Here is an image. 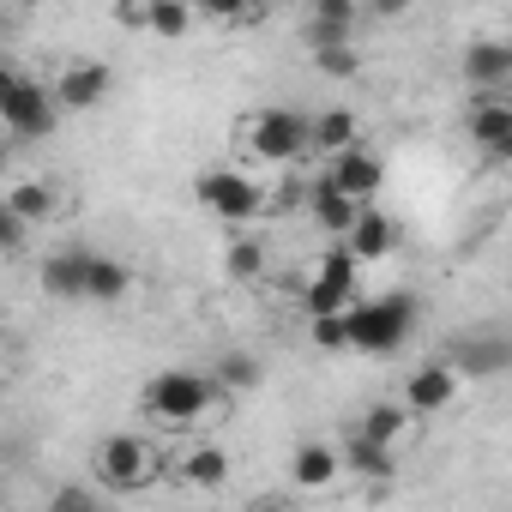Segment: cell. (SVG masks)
Wrapping results in <instances>:
<instances>
[{
	"instance_id": "1",
	"label": "cell",
	"mask_w": 512,
	"mask_h": 512,
	"mask_svg": "<svg viewBox=\"0 0 512 512\" xmlns=\"http://www.w3.org/2000/svg\"><path fill=\"white\" fill-rule=\"evenodd\" d=\"M416 320H422L416 296H404V290L398 296H368V302L344 308V344L362 350V356H392V350H404Z\"/></svg>"
},
{
	"instance_id": "2",
	"label": "cell",
	"mask_w": 512,
	"mask_h": 512,
	"mask_svg": "<svg viewBox=\"0 0 512 512\" xmlns=\"http://www.w3.org/2000/svg\"><path fill=\"white\" fill-rule=\"evenodd\" d=\"M217 404H223V392H217V380L199 374V368H163V374L145 380V416H157L163 428H193V422H205Z\"/></svg>"
},
{
	"instance_id": "3",
	"label": "cell",
	"mask_w": 512,
	"mask_h": 512,
	"mask_svg": "<svg viewBox=\"0 0 512 512\" xmlns=\"http://www.w3.org/2000/svg\"><path fill=\"white\" fill-rule=\"evenodd\" d=\"M157 482V452L145 434H109L97 446V488L103 494H145Z\"/></svg>"
},
{
	"instance_id": "4",
	"label": "cell",
	"mask_w": 512,
	"mask_h": 512,
	"mask_svg": "<svg viewBox=\"0 0 512 512\" xmlns=\"http://www.w3.org/2000/svg\"><path fill=\"white\" fill-rule=\"evenodd\" d=\"M241 145L260 157V163H296L308 151V115L302 109H253L241 127Z\"/></svg>"
},
{
	"instance_id": "5",
	"label": "cell",
	"mask_w": 512,
	"mask_h": 512,
	"mask_svg": "<svg viewBox=\"0 0 512 512\" xmlns=\"http://www.w3.org/2000/svg\"><path fill=\"white\" fill-rule=\"evenodd\" d=\"M193 199L211 211V217H223V223H253L272 199H266V187L253 181V175H241V169H205L199 181H193Z\"/></svg>"
},
{
	"instance_id": "6",
	"label": "cell",
	"mask_w": 512,
	"mask_h": 512,
	"mask_svg": "<svg viewBox=\"0 0 512 512\" xmlns=\"http://www.w3.org/2000/svg\"><path fill=\"white\" fill-rule=\"evenodd\" d=\"M326 187H338L350 205H374V193L386 187V163H380V151L362 139V145H350V151H338V157H326V175H320Z\"/></svg>"
},
{
	"instance_id": "7",
	"label": "cell",
	"mask_w": 512,
	"mask_h": 512,
	"mask_svg": "<svg viewBox=\"0 0 512 512\" xmlns=\"http://www.w3.org/2000/svg\"><path fill=\"white\" fill-rule=\"evenodd\" d=\"M356 278H362V266L332 241V247L320 253V266H314V284H308V320H314V314H344V308L356 302Z\"/></svg>"
},
{
	"instance_id": "8",
	"label": "cell",
	"mask_w": 512,
	"mask_h": 512,
	"mask_svg": "<svg viewBox=\"0 0 512 512\" xmlns=\"http://www.w3.org/2000/svg\"><path fill=\"white\" fill-rule=\"evenodd\" d=\"M55 121H61V109H55V97H49L43 79H19L13 97L0 103V127H7L13 139H49Z\"/></svg>"
},
{
	"instance_id": "9",
	"label": "cell",
	"mask_w": 512,
	"mask_h": 512,
	"mask_svg": "<svg viewBox=\"0 0 512 512\" xmlns=\"http://www.w3.org/2000/svg\"><path fill=\"white\" fill-rule=\"evenodd\" d=\"M440 362L470 386V380H500V374L512 368V350H506V338H494V332H458Z\"/></svg>"
},
{
	"instance_id": "10",
	"label": "cell",
	"mask_w": 512,
	"mask_h": 512,
	"mask_svg": "<svg viewBox=\"0 0 512 512\" xmlns=\"http://www.w3.org/2000/svg\"><path fill=\"white\" fill-rule=\"evenodd\" d=\"M458 392H464V380H458L446 362H422V368L404 380V398H398V404H404L410 422H416V416H440V410H452Z\"/></svg>"
},
{
	"instance_id": "11",
	"label": "cell",
	"mask_w": 512,
	"mask_h": 512,
	"mask_svg": "<svg viewBox=\"0 0 512 512\" xmlns=\"http://www.w3.org/2000/svg\"><path fill=\"white\" fill-rule=\"evenodd\" d=\"M464 85H470V97H506V85H512V43H500V37L470 43L464 49Z\"/></svg>"
},
{
	"instance_id": "12",
	"label": "cell",
	"mask_w": 512,
	"mask_h": 512,
	"mask_svg": "<svg viewBox=\"0 0 512 512\" xmlns=\"http://www.w3.org/2000/svg\"><path fill=\"white\" fill-rule=\"evenodd\" d=\"M470 145L488 163L512 157V97H470Z\"/></svg>"
},
{
	"instance_id": "13",
	"label": "cell",
	"mask_w": 512,
	"mask_h": 512,
	"mask_svg": "<svg viewBox=\"0 0 512 512\" xmlns=\"http://www.w3.org/2000/svg\"><path fill=\"white\" fill-rule=\"evenodd\" d=\"M109 85H115V73L103 61H67L61 79L49 85V97H55V109H97L109 97Z\"/></svg>"
},
{
	"instance_id": "14",
	"label": "cell",
	"mask_w": 512,
	"mask_h": 512,
	"mask_svg": "<svg viewBox=\"0 0 512 512\" xmlns=\"http://www.w3.org/2000/svg\"><path fill=\"white\" fill-rule=\"evenodd\" d=\"M133 296V266L115 260V253H97L91 247V260H85V284H79V302H97V308H115Z\"/></svg>"
},
{
	"instance_id": "15",
	"label": "cell",
	"mask_w": 512,
	"mask_h": 512,
	"mask_svg": "<svg viewBox=\"0 0 512 512\" xmlns=\"http://www.w3.org/2000/svg\"><path fill=\"white\" fill-rule=\"evenodd\" d=\"M85 260H91V247H85V241H67V247H55L49 260L37 266V284H43V296H49V302H79Z\"/></svg>"
},
{
	"instance_id": "16",
	"label": "cell",
	"mask_w": 512,
	"mask_h": 512,
	"mask_svg": "<svg viewBox=\"0 0 512 512\" xmlns=\"http://www.w3.org/2000/svg\"><path fill=\"white\" fill-rule=\"evenodd\" d=\"M338 247L350 253L356 266H362V260H386V253L398 247V223H392L380 205H362V211H356V223H350V235H344Z\"/></svg>"
},
{
	"instance_id": "17",
	"label": "cell",
	"mask_w": 512,
	"mask_h": 512,
	"mask_svg": "<svg viewBox=\"0 0 512 512\" xmlns=\"http://www.w3.org/2000/svg\"><path fill=\"white\" fill-rule=\"evenodd\" d=\"M338 476H344V464H338V446H326V440H302V446L290 452V482H296L302 494L338 488Z\"/></svg>"
},
{
	"instance_id": "18",
	"label": "cell",
	"mask_w": 512,
	"mask_h": 512,
	"mask_svg": "<svg viewBox=\"0 0 512 512\" xmlns=\"http://www.w3.org/2000/svg\"><path fill=\"white\" fill-rule=\"evenodd\" d=\"M362 25L356 0H320L308 13V49H350V31Z\"/></svg>"
},
{
	"instance_id": "19",
	"label": "cell",
	"mask_w": 512,
	"mask_h": 512,
	"mask_svg": "<svg viewBox=\"0 0 512 512\" xmlns=\"http://www.w3.org/2000/svg\"><path fill=\"white\" fill-rule=\"evenodd\" d=\"M350 145H362V121H356L350 109H320V115H308V151L338 157V151H350Z\"/></svg>"
},
{
	"instance_id": "20",
	"label": "cell",
	"mask_w": 512,
	"mask_h": 512,
	"mask_svg": "<svg viewBox=\"0 0 512 512\" xmlns=\"http://www.w3.org/2000/svg\"><path fill=\"white\" fill-rule=\"evenodd\" d=\"M302 193H308V217L320 223V235H332V241H344L362 205H350V199H344L338 187H326V181H314V187H302Z\"/></svg>"
},
{
	"instance_id": "21",
	"label": "cell",
	"mask_w": 512,
	"mask_h": 512,
	"mask_svg": "<svg viewBox=\"0 0 512 512\" xmlns=\"http://www.w3.org/2000/svg\"><path fill=\"white\" fill-rule=\"evenodd\" d=\"M416 422H410V410L404 404H368V416L350 428V434H362L368 446H380V452H398V440L410 434Z\"/></svg>"
},
{
	"instance_id": "22",
	"label": "cell",
	"mask_w": 512,
	"mask_h": 512,
	"mask_svg": "<svg viewBox=\"0 0 512 512\" xmlns=\"http://www.w3.org/2000/svg\"><path fill=\"white\" fill-rule=\"evenodd\" d=\"M175 470H181V482H187V488H223L235 464H229V452H223V446L199 440V446H187V452H181V464H175Z\"/></svg>"
},
{
	"instance_id": "23",
	"label": "cell",
	"mask_w": 512,
	"mask_h": 512,
	"mask_svg": "<svg viewBox=\"0 0 512 512\" xmlns=\"http://www.w3.org/2000/svg\"><path fill=\"white\" fill-rule=\"evenodd\" d=\"M338 464H344V470H356L362 482H392V476H398V452H380V446H368L362 434H344Z\"/></svg>"
},
{
	"instance_id": "24",
	"label": "cell",
	"mask_w": 512,
	"mask_h": 512,
	"mask_svg": "<svg viewBox=\"0 0 512 512\" xmlns=\"http://www.w3.org/2000/svg\"><path fill=\"white\" fill-rule=\"evenodd\" d=\"M266 241H253V235H241V241H229L223 247V278L229 284H260L266 278Z\"/></svg>"
},
{
	"instance_id": "25",
	"label": "cell",
	"mask_w": 512,
	"mask_h": 512,
	"mask_svg": "<svg viewBox=\"0 0 512 512\" xmlns=\"http://www.w3.org/2000/svg\"><path fill=\"white\" fill-rule=\"evenodd\" d=\"M211 380H217V392L229 398V392H253V386L266 380V368H260V356H247V350H223L217 368H211Z\"/></svg>"
},
{
	"instance_id": "26",
	"label": "cell",
	"mask_w": 512,
	"mask_h": 512,
	"mask_svg": "<svg viewBox=\"0 0 512 512\" xmlns=\"http://www.w3.org/2000/svg\"><path fill=\"white\" fill-rule=\"evenodd\" d=\"M193 7H181V0H151V7H145V31L151 37H163V43H181L187 31H193Z\"/></svg>"
},
{
	"instance_id": "27",
	"label": "cell",
	"mask_w": 512,
	"mask_h": 512,
	"mask_svg": "<svg viewBox=\"0 0 512 512\" xmlns=\"http://www.w3.org/2000/svg\"><path fill=\"white\" fill-rule=\"evenodd\" d=\"M7 211L31 229V223H43V217L55 211V187H49V181H19V187L7 193Z\"/></svg>"
},
{
	"instance_id": "28",
	"label": "cell",
	"mask_w": 512,
	"mask_h": 512,
	"mask_svg": "<svg viewBox=\"0 0 512 512\" xmlns=\"http://www.w3.org/2000/svg\"><path fill=\"white\" fill-rule=\"evenodd\" d=\"M49 512H109V494L97 482H55L49 488Z\"/></svg>"
},
{
	"instance_id": "29",
	"label": "cell",
	"mask_w": 512,
	"mask_h": 512,
	"mask_svg": "<svg viewBox=\"0 0 512 512\" xmlns=\"http://www.w3.org/2000/svg\"><path fill=\"white\" fill-rule=\"evenodd\" d=\"M314 73L320 79H356L362 73V55L356 49H314Z\"/></svg>"
},
{
	"instance_id": "30",
	"label": "cell",
	"mask_w": 512,
	"mask_h": 512,
	"mask_svg": "<svg viewBox=\"0 0 512 512\" xmlns=\"http://www.w3.org/2000/svg\"><path fill=\"white\" fill-rule=\"evenodd\" d=\"M308 338H314V350H350L344 344V314H314L308 320Z\"/></svg>"
},
{
	"instance_id": "31",
	"label": "cell",
	"mask_w": 512,
	"mask_h": 512,
	"mask_svg": "<svg viewBox=\"0 0 512 512\" xmlns=\"http://www.w3.org/2000/svg\"><path fill=\"white\" fill-rule=\"evenodd\" d=\"M145 7H151V0H121V7H115L109 19H115L121 31H145Z\"/></svg>"
},
{
	"instance_id": "32",
	"label": "cell",
	"mask_w": 512,
	"mask_h": 512,
	"mask_svg": "<svg viewBox=\"0 0 512 512\" xmlns=\"http://www.w3.org/2000/svg\"><path fill=\"white\" fill-rule=\"evenodd\" d=\"M19 241H25V223H19V217L7 211V199H0V253H13Z\"/></svg>"
},
{
	"instance_id": "33",
	"label": "cell",
	"mask_w": 512,
	"mask_h": 512,
	"mask_svg": "<svg viewBox=\"0 0 512 512\" xmlns=\"http://www.w3.org/2000/svg\"><path fill=\"white\" fill-rule=\"evenodd\" d=\"M19 79H25L19 67H7V61H0V103H7V97H13V85H19Z\"/></svg>"
},
{
	"instance_id": "34",
	"label": "cell",
	"mask_w": 512,
	"mask_h": 512,
	"mask_svg": "<svg viewBox=\"0 0 512 512\" xmlns=\"http://www.w3.org/2000/svg\"><path fill=\"white\" fill-rule=\"evenodd\" d=\"M247 512H290V506H284V500H272V494H260V500L247 506Z\"/></svg>"
},
{
	"instance_id": "35",
	"label": "cell",
	"mask_w": 512,
	"mask_h": 512,
	"mask_svg": "<svg viewBox=\"0 0 512 512\" xmlns=\"http://www.w3.org/2000/svg\"><path fill=\"white\" fill-rule=\"evenodd\" d=\"M7 163H13V145H7V139H0V175H7Z\"/></svg>"
},
{
	"instance_id": "36",
	"label": "cell",
	"mask_w": 512,
	"mask_h": 512,
	"mask_svg": "<svg viewBox=\"0 0 512 512\" xmlns=\"http://www.w3.org/2000/svg\"><path fill=\"white\" fill-rule=\"evenodd\" d=\"M0 506H7V494H0Z\"/></svg>"
}]
</instances>
